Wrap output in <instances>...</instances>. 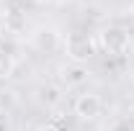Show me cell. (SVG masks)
<instances>
[{
	"label": "cell",
	"mask_w": 134,
	"mask_h": 131,
	"mask_svg": "<svg viewBox=\"0 0 134 131\" xmlns=\"http://www.w3.org/2000/svg\"><path fill=\"white\" fill-rule=\"evenodd\" d=\"M98 44L103 46V51L108 54H124L129 49V33L119 26H106L98 33Z\"/></svg>",
	"instance_id": "2"
},
{
	"label": "cell",
	"mask_w": 134,
	"mask_h": 131,
	"mask_svg": "<svg viewBox=\"0 0 134 131\" xmlns=\"http://www.w3.org/2000/svg\"><path fill=\"white\" fill-rule=\"evenodd\" d=\"M96 46H98L96 39H90L88 33H80V31L70 33L67 41H65V51H67V57H70L75 64H83L88 59H93V57H96Z\"/></svg>",
	"instance_id": "1"
},
{
	"label": "cell",
	"mask_w": 134,
	"mask_h": 131,
	"mask_svg": "<svg viewBox=\"0 0 134 131\" xmlns=\"http://www.w3.org/2000/svg\"><path fill=\"white\" fill-rule=\"evenodd\" d=\"M39 131H59V129H57L54 123H47V126H41V129H39Z\"/></svg>",
	"instance_id": "9"
},
{
	"label": "cell",
	"mask_w": 134,
	"mask_h": 131,
	"mask_svg": "<svg viewBox=\"0 0 134 131\" xmlns=\"http://www.w3.org/2000/svg\"><path fill=\"white\" fill-rule=\"evenodd\" d=\"M100 108H103V103H100V98L96 93H85V95H80V98L75 100V116H80L83 121L98 118Z\"/></svg>",
	"instance_id": "4"
},
{
	"label": "cell",
	"mask_w": 134,
	"mask_h": 131,
	"mask_svg": "<svg viewBox=\"0 0 134 131\" xmlns=\"http://www.w3.org/2000/svg\"><path fill=\"white\" fill-rule=\"evenodd\" d=\"M0 33H3V26H0Z\"/></svg>",
	"instance_id": "10"
},
{
	"label": "cell",
	"mask_w": 134,
	"mask_h": 131,
	"mask_svg": "<svg viewBox=\"0 0 134 131\" xmlns=\"http://www.w3.org/2000/svg\"><path fill=\"white\" fill-rule=\"evenodd\" d=\"M41 100H44V103H57V100H59V95H57V90H54V87H47V90H44V95H41Z\"/></svg>",
	"instance_id": "8"
},
{
	"label": "cell",
	"mask_w": 134,
	"mask_h": 131,
	"mask_svg": "<svg viewBox=\"0 0 134 131\" xmlns=\"http://www.w3.org/2000/svg\"><path fill=\"white\" fill-rule=\"evenodd\" d=\"M31 46L41 54H54V51L62 46V36L57 28L52 26H39L36 31L31 33Z\"/></svg>",
	"instance_id": "3"
},
{
	"label": "cell",
	"mask_w": 134,
	"mask_h": 131,
	"mask_svg": "<svg viewBox=\"0 0 134 131\" xmlns=\"http://www.w3.org/2000/svg\"><path fill=\"white\" fill-rule=\"evenodd\" d=\"M59 80L65 82L67 87H75V85H83L85 80H88V69H85L83 64H65L62 69H59Z\"/></svg>",
	"instance_id": "5"
},
{
	"label": "cell",
	"mask_w": 134,
	"mask_h": 131,
	"mask_svg": "<svg viewBox=\"0 0 134 131\" xmlns=\"http://www.w3.org/2000/svg\"><path fill=\"white\" fill-rule=\"evenodd\" d=\"M13 67H16L13 54H8L5 49H0V77H8V75L13 72Z\"/></svg>",
	"instance_id": "6"
},
{
	"label": "cell",
	"mask_w": 134,
	"mask_h": 131,
	"mask_svg": "<svg viewBox=\"0 0 134 131\" xmlns=\"http://www.w3.org/2000/svg\"><path fill=\"white\" fill-rule=\"evenodd\" d=\"M111 131H134V121H129V118H119L116 123L111 126Z\"/></svg>",
	"instance_id": "7"
}]
</instances>
